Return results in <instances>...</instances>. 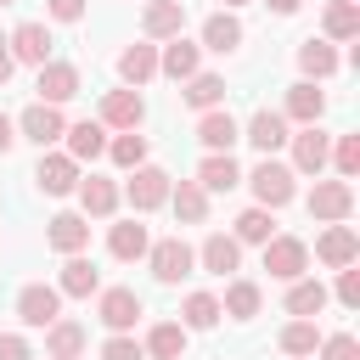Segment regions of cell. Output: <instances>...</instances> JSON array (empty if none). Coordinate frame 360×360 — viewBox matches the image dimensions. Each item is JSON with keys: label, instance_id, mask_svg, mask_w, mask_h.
Listing matches in <instances>:
<instances>
[{"label": "cell", "instance_id": "6da1fadb", "mask_svg": "<svg viewBox=\"0 0 360 360\" xmlns=\"http://www.w3.org/2000/svg\"><path fill=\"white\" fill-rule=\"evenodd\" d=\"M264 270H270L276 281H304L309 248H304L298 236H270V242H264Z\"/></svg>", "mask_w": 360, "mask_h": 360}, {"label": "cell", "instance_id": "7a4b0ae2", "mask_svg": "<svg viewBox=\"0 0 360 360\" xmlns=\"http://www.w3.org/2000/svg\"><path fill=\"white\" fill-rule=\"evenodd\" d=\"M248 186H253L259 208H281V202H292V169L276 163V158H264V163L248 174Z\"/></svg>", "mask_w": 360, "mask_h": 360}, {"label": "cell", "instance_id": "3957f363", "mask_svg": "<svg viewBox=\"0 0 360 360\" xmlns=\"http://www.w3.org/2000/svg\"><path fill=\"white\" fill-rule=\"evenodd\" d=\"M292 141V169L298 174H321L326 169V158H332V135L321 129V124H304L298 135H287Z\"/></svg>", "mask_w": 360, "mask_h": 360}, {"label": "cell", "instance_id": "277c9868", "mask_svg": "<svg viewBox=\"0 0 360 360\" xmlns=\"http://www.w3.org/2000/svg\"><path fill=\"white\" fill-rule=\"evenodd\" d=\"M349 208H354V186H349V180H321V186L309 191V214L326 219V225H343Z\"/></svg>", "mask_w": 360, "mask_h": 360}, {"label": "cell", "instance_id": "5b68a950", "mask_svg": "<svg viewBox=\"0 0 360 360\" xmlns=\"http://www.w3.org/2000/svg\"><path fill=\"white\" fill-rule=\"evenodd\" d=\"M146 253H152V276H158L163 287H174V281H180V276H191V264H197V253H191L180 236H163V242H158V248H146Z\"/></svg>", "mask_w": 360, "mask_h": 360}, {"label": "cell", "instance_id": "8992f818", "mask_svg": "<svg viewBox=\"0 0 360 360\" xmlns=\"http://www.w3.org/2000/svg\"><path fill=\"white\" fill-rule=\"evenodd\" d=\"M146 118V101H141V90H107L101 96V129H135Z\"/></svg>", "mask_w": 360, "mask_h": 360}, {"label": "cell", "instance_id": "52a82bcc", "mask_svg": "<svg viewBox=\"0 0 360 360\" xmlns=\"http://www.w3.org/2000/svg\"><path fill=\"white\" fill-rule=\"evenodd\" d=\"M34 180H39V191H45V197H68V191L79 186V163H73L68 152H39Z\"/></svg>", "mask_w": 360, "mask_h": 360}, {"label": "cell", "instance_id": "ba28073f", "mask_svg": "<svg viewBox=\"0 0 360 360\" xmlns=\"http://www.w3.org/2000/svg\"><path fill=\"white\" fill-rule=\"evenodd\" d=\"M124 197H129L141 214H152V208H163V202H169V174H163V169H152V163H141V169L129 174Z\"/></svg>", "mask_w": 360, "mask_h": 360}, {"label": "cell", "instance_id": "9c48e42d", "mask_svg": "<svg viewBox=\"0 0 360 360\" xmlns=\"http://www.w3.org/2000/svg\"><path fill=\"white\" fill-rule=\"evenodd\" d=\"M17 315H22L28 326H51V321H62V292L45 287V281H34V287L17 292Z\"/></svg>", "mask_w": 360, "mask_h": 360}, {"label": "cell", "instance_id": "30bf717a", "mask_svg": "<svg viewBox=\"0 0 360 360\" xmlns=\"http://www.w3.org/2000/svg\"><path fill=\"white\" fill-rule=\"evenodd\" d=\"M96 315H101V326L129 332V326L141 321V292H135V287H107V292H101V304H96Z\"/></svg>", "mask_w": 360, "mask_h": 360}, {"label": "cell", "instance_id": "8fae6325", "mask_svg": "<svg viewBox=\"0 0 360 360\" xmlns=\"http://www.w3.org/2000/svg\"><path fill=\"white\" fill-rule=\"evenodd\" d=\"M315 259H321V264H332V270H349V264L360 259V236H354L349 225H326V231H321V242H315Z\"/></svg>", "mask_w": 360, "mask_h": 360}, {"label": "cell", "instance_id": "7c38bea8", "mask_svg": "<svg viewBox=\"0 0 360 360\" xmlns=\"http://www.w3.org/2000/svg\"><path fill=\"white\" fill-rule=\"evenodd\" d=\"M6 45H11V62H34V68H45L56 39H51V28H45V22H22Z\"/></svg>", "mask_w": 360, "mask_h": 360}, {"label": "cell", "instance_id": "4fadbf2b", "mask_svg": "<svg viewBox=\"0 0 360 360\" xmlns=\"http://www.w3.org/2000/svg\"><path fill=\"white\" fill-rule=\"evenodd\" d=\"M79 96V68L73 62H45L39 68V101L45 107H62V101H73Z\"/></svg>", "mask_w": 360, "mask_h": 360}, {"label": "cell", "instance_id": "5bb4252c", "mask_svg": "<svg viewBox=\"0 0 360 360\" xmlns=\"http://www.w3.org/2000/svg\"><path fill=\"white\" fill-rule=\"evenodd\" d=\"M17 129H22V135H28V141H34L39 152H45L51 141H62V135H68L62 112H56V107H45V101H34V107H28L22 118H17Z\"/></svg>", "mask_w": 360, "mask_h": 360}, {"label": "cell", "instance_id": "9a60e30c", "mask_svg": "<svg viewBox=\"0 0 360 360\" xmlns=\"http://www.w3.org/2000/svg\"><path fill=\"white\" fill-rule=\"evenodd\" d=\"M141 28H146L152 39H180V28H186V0H152V6L141 11Z\"/></svg>", "mask_w": 360, "mask_h": 360}, {"label": "cell", "instance_id": "2e32d148", "mask_svg": "<svg viewBox=\"0 0 360 360\" xmlns=\"http://www.w3.org/2000/svg\"><path fill=\"white\" fill-rule=\"evenodd\" d=\"M321 112H326V90H315L309 79H298V84L287 90V112H281V118H292V124H321Z\"/></svg>", "mask_w": 360, "mask_h": 360}, {"label": "cell", "instance_id": "e0dca14e", "mask_svg": "<svg viewBox=\"0 0 360 360\" xmlns=\"http://www.w3.org/2000/svg\"><path fill=\"white\" fill-rule=\"evenodd\" d=\"M197 141H202L208 152H231V141H242V129H236V118H231L225 107H214V112H202Z\"/></svg>", "mask_w": 360, "mask_h": 360}, {"label": "cell", "instance_id": "ac0fdd59", "mask_svg": "<svg viewBox=\"0 0 360 360\" xmlns=\"http://www.w3.org/2000/svg\"><path fill=\"white\" fill-rule=\"evenodd\" d=\"M197 186H202V191H231V186H242L236 158H231V152H208L202 169H197Z\"/></svg>", "mask_w": 360, "mask_h": 360}, {"label": "cell", "instance_id": "d6986e66", "mask_svg": "<svg viewBox=\"0 0 360 360\" xmlns=\"http://www.w3.org/2000/svg\"><path fill=\"white\" fill-rule=\"evenodd\" d=\"M45 242H51L56 253H79V248L90 242V219H84V214H56L51 231H45Z\"/></svg>", "mask_w": 360, "mask_h": 360}, {"label": "cell", "instance_id": "ffe728a7", "mask_svg": "<svg viewBox=\"0 0 360 360\" xmlns=\"http://www.w3.org/2000/svg\"><path fill=\"white\" fill-rule=\"evenodd\" d=\"M197 259H202V270L231 276V270L242 264V242H236V236H225V231H214V236L202 242V253H197Z\"/></svg>", "mask_w": 360, "mask_h": 360}, {"label": "cell", "instance_id": "44dd1931", "mask_svg": "<svg viewBox=\"0 0 360 360\" xmlns=\"http://www.w3.org/2000/svg\"><path fill=\"white\" fill-rule=\"evenodd\" d=\"M248 141L270 158L276 146H287V118H281V112H270V107H259V112H253V124H248Z\"/></svg>", "mask_w": 360, "mask_h": 360}, {"label": "cell", "instance_id": "7402d4cb", "mask_svg": "<svg viewBox=\"0 0 360 360\" xmlns=\"http://www.w3.org/2000/svg\"><path fill=\"white\" fill-rule=\"evenodd\" d=\"M96 287H101L96 264H90V259H79V253H68V264H62V281H56V292H68V298H90Z\"/></svg>", "mask_w": 360, "mask_h": 360}, {"label": "cell", "instance_id": "603a6c76", "mask_svg": "<svg viewBox=\"0 0 360 360\" xmlns=\"http://www.w3.org/2000/svg\"><path fill=\"white\" fill-rule=\"evenodd\" d=\"M180 96H186V107H197V112H214V107L225 101V79H219V73H191Z\"/></svg>", "mask_w": 360, "mask_h": 360}, {"label": "cell", "instance_id": "cb8c5ba5", "mask_svg": "<svg viewBox=\"0 0 360 360\" xmlns=\"http://www.w3.org/2000/svg\"><path fill=\"white\" fill-rule=\"evenodd\" d=\"M73 191H79V202H84V214H96V219H107V214L118 208V186H112V180H101V174H90V180H79Z\"/></svg>", "mask_w": 360, "mask_h": 360}, {"label": "cell", "instance_id": "d4e9b609", "mask_svg": "<svg viewBox=\"0 0 360 360\" xmlns=\"http://www.w3.org/2000/svg\"><path fill=\"white\" fill-rule=\"evenodd\" d=\"M202 45H208V51H219V56H225V51H236V45H242V22H236L231 11H214V17L202 22Z\"/></svg>", "mask_w": 360, "mask_h": 360}, {"label": "cell", "instance_id": "484cf974", "mask_svg": "<svg viewBox=\"0 0 360 360\" xmlns=\"http://www.w3.org/2000/svg\"><path fill=\"white\" fill-rule=\"evenodd\" d=\"M101 152H107V129H101V124H90V118H84V124H73V129H68V158H73V163L101 158Z\"/></svg>", "mask_w": 360, "mask_h": 360}, {"label": "cell", "instance_id": "4316f807", "mask_svg": "<svg viewBox=\"0 0 360 360\" xmlns=\"http://www.w3.org/2000/svg\"><path fill=\"white\" fill-rule=\"evenodd\" d=\"M169 202H174V214H180L186 225L208 219V191H202L197 180H180V186H169Z\"/></svg>", "mask_w": 360, "mask_h": 360}, {"label": "cell", "instance_id": "83f0119b", "mask_svg": "<svg viewBox=\"0 0 360 360\" xmlns=\"http://www.w3.org/2000/svg\"><path fill=\"white\" fill-rule=\"evenodd\" d=\"M298 68H304L309 79H332V73H338V51H332L326 39H304V45H298Z\"/></svg>", "mask_w": 360, "mask_h": 360}, {"label": "cell", "instance_id": "f1b7e54d", "mask_svg": "<svg viewBox=\"0 0 360 360\" xmlns=\"http://www.w3.org/2000/svg\"><path fill=\"white\" fill-rule=\"evenodd\" d=\"M45 349H51V360H79V349H84V326H79V321H51Z\"/></svg>", "mask_w": 360, "mask_h": 360}, {"label": "cell", "instance_id": "f546056e", "mask_svg": "<svg viewBox=\"0 0 360 360\" xmlns=\"http://www.w3.org/2000/svg\"><path fill=\"white\" fill-rule=\"evenodd\" d=\"M321 22H326V39H354L360 34V6L354 0H332Z\"/></svg>", "mask_w": 360, "mask_h": 360}, {"label": "cell", "instance_id": "4dcf8cb0", "mask_svg": "<svg viewBox=\"0 0 360 360\" xmlns=\"http://www.w3.org/2000/svg\"><path fill=\"white\" fill-rule=\"evenodd\" d=\"M158 68H163L169 79H191V73H197V45H191V39H169L163 56H158Z\"/></svg>", "mask_w": 360, "mask_h": 360}, {"label": "cell", "instance_id": "1f68e13d", "mask_svg": "<svg viewBox=\"0 0 360 360\" xmlns=\"http://www.w3.org/2000/svg\"><path fill=\"white\" fill-rule=\"evenodd\" d=\"M107 248H112V259H141L152 242H146V225H135V219H124V225H112V236H107Z\"/></svg>", "mask_w": 360, "mask_h": 360}, {"label": "cell", "instance_id": "d6a6232c", "mask_svg": "<svg viewBox=\"0 0 360 360\" xmlns=\"http://www.w3.org/2000/svg\"><path fill=\"white\" fill-rule=\"evenodd\" d=\"M219 315H231V321H253V315H259V287H253V281H231Z\"/></svg>", "mask_w": 360, "mask_h": 360}, {"label": "cell", "instance_id": "836d02e7", "mask_svg": "<svg viewBox=\"0 0 360 360\" xmlns=\"http://www.w3.org/2000/svg\"><path fill=\"white\" fill-rule=\"evenodd\" d=\"M287 309H292L298 321H315V315L326 309V287H321V281H292V292H287Z\"/></svg>", "mask_w": 360, "mask_h": 360}, {"label": "cell", "instance_id": "e575fe53", "mask_svg": "<svg viewBox=\"0 0 360 360\" xmlns=\"http://www.w3.org/2000/svg\"><path fill=\"white\" fill-rule=\"evenodd\" d=\"M118 73H124L129 84H146V79L158 73V51H152V45H129V51L118 56Z\"/></svg>", "mask_w": 360, "mask_h": 360}, {"label": "cell", "instance_id": "d590c367", "mask_svg": "<svg viewBox=\"0 0 360 360\" xmlns=\"http://www.w3.org/2000/svg\"><path fill=\"white\" fill-rule=\"evenodd\" d=\"M276 236V219H270V208H248V214H236V242H270Z\"/></svg>", "mask_w": 360, "mask_h": 360}, {"label": "cell", "instance_id": "8d00e7d4", "mask_svg": "<svg viewBox=\"0 0 360 360\" xmlns=\"http://www.w3.org/2000/svg\"><path fill=\"white\" fill-rule=\"evenodd\" d=\"M180 315H186V332H208V326L219 321V298H214V292H191Z\"/></svg>", "mask_w": 360, "mask_h": 360}, {"label": "cell", "instance_id": "74e56055", "mask_svg": "<svg viewBox=\"0 0 360 360\" xmlns=\"http://www.w3.org/2000/svg\"><path fill=\"white\" fill-rule=\"evenodd\" d=\"M281 349H287L292 360L315 354V349H321V332H315V321H292V326H281Z\"/></svg>", "mask_w": 360, "mask_h": 360}, {"label": "cell", "instance_id": "f35d334b", "mask_svg": "<svg viewBox=\"0 0 360 360\" xmlns=\"http://www.w3.org/2000/svg\"><path fill=\"white\" fill-rule=\"evenodd\" d=\"M146 349H152L158 360H180V354H186V326H174V321H163V326H152V338H146Z\"/></svg>", "mask_w": 360, "mask_h": 360}, {"label": "cell", "instance_id": "ab89813d", "mask_svg": "<svg viewBox=\"0 0 360 360\" xmlns=\"http://www.w3.org/2000/svg\"><path fill=\"white\" fill-rule=\"evenodd\" d=\"M107 152H112V163H124V169H141V158H146V135L124 129L118 141H107Z\"/></svg>", "mask_w": 360, "mask_h": 360}, {"label": "cell", "instance_id": "60d3db41", "mask_svg": "<svg viewBox=\"0 0 360 360\" xmlns=\"http://www.w3.org/2000/svg\"><path fill=\"white\" fill-rule=\"evenodd\" d=\"M332 158H338V174H343V180H354V174H360V135H338Z\"/></svg>", "mask_w": 360, "mask_h": 360}, {"label": "cell", "instance_id": "b9f144b4", "mask_svg": "<svg viewBox=\"0 0 360 360\" xmlns=\"http://www.w3.org/2000/svg\"><path fill=\"white\" fill-rule=\"evenodd\" d=\"M101 360H146V349H141L135 338H124V332H112V338L101 343Z\"/></svg>", "mask_w": 360, "mask_h": 360}, {"label": "cell", "instance_id": "7bdbcfd3", "mask_svg": "<svg viewBox=\"0 0 360 360\" xmlns=\"http://www.w3.org/2000/svg\"><path fill=\"white\" fill-rule=\"evenodd\" d=\"M321 360H360V343L349 332H332V338H321Z\"/></svg>", "mask_w": 360, "mask_h": 360}, {"label": "cell", "instance_id": "ee69618b", "mask_svg": "<svg viewBox=\"0 0 360 360\" xmlns=\"http://www.w3.org/2000/svg\"><path fill=\"white\" fill-rule=\"evenodd\" d=\"M338 298H343L349 309H360V270H354V264H349V270L338 276Z\"/></svg>", "mask_w": 360, "mask_h": 360}, {"label": "cell", "instance_id": "f6af8a7d", "mask_svg": "<svg viewBox=\"0 0 360 360\" xmlns=\"http://www.w3.org/2000/svg\"><path fill=\"white\" fill-rule=\"evenodd\" d=\"M51 17L56 22H79L84 17V0H51Z\"/></svg>", "mask_w": 360, "mask_h": 360}, {"label": "cell", "instance_id": "bcb514c9", "mask_svg": "<svg viewBox=\"0 0 360 360\" xmlns=\"http://www.w3.org/2000/svg\"><path fill=\"white\" fill-rule=\"evenodd\" d=\"M0 360H34V354H28V343H22V338H11V332H6V338H0Z\"/></svg>", "mask_w": 360, "mask_h": 360}, {"label": "cell", "instance_id": "7dc6e473", "mask_svg": "<svg viewBox=\"0 0 360 360\" xmlns=\"http://www.w3.org/2000/svg\"><path fill=\"white\" fill-rule=\"evenodd\" d=\"M11 141H17V124L0 112V152H11Z\"/></svg>", "mask_w": 360, "mask_h": 360}, {"label": "cell", "instance_id": "c3c4849f", "mask_svg": "<svg viewBox=\"0 0 360 360\" xmlns=\"http://www.w3.org/2000/svg\"><path fill=\"white\" fill-rule=\"evenodd\" d=\"M11 68H17V62H11V45H6V39H0V84H6V79H11Z\"/></svg>", "mask_w": 360, "mask_h": 360}, {"label": "cell", "instance_id": "681fc988", "mask_svg": "<svg viewBox=\"0 0 360 360\" xmlns=\"http://www.w3.org/2000/svg\"><path fill=\"white\" fill-rule=\"evenodd\" d=\"M264 6H270V11H281V17H292V11H298V0H264Z\"/></svg>", "mask_w": 360, "mask_h": 360}, {"label": "cell", "instance_id": "f907efd6", "mask_svg": "<svg viewBox=\"0 0 360 360\" xmlns=\"http://www.w3.org/2000/svg\"><path fill=\"white\" fill-rule=\"evenodd\" d=\"M225 6H242V0H225Z\"/></svg>", "mask_w": 360, "mask_h": 360}, {"label": "cell", "instance_id": "816d5d0a", "mask_svg": "<svg viewBox=\"0 0 360 360\" xmlns=\"http://www.w3.org/2000/svg\"><path fill=\"white\" fill-rule=\"evenodd\" d=\"M0 6H11V0H0Z\"/></svg>", "mask_w": 360, "mask_h": 360}]
</instances>
